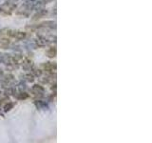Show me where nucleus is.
Instances as JSON below:
<instances>
[{"instance_id": "obj_4", "label": "nucleus", "mask_w": 152, "mask_h": 143, "mask_svg": "<svg viewBox=\"0 0 152 143\" xmlns=\"http://www.w3.org/2000/svg\"><path fill=\"white\" fill-rule=\"evenodd\" d=\"M33 91H34L36 94H43L44 93V88L41 87V86H39V85H34Z\"/></svg>"}, {"instance_id": "obj_2", "label": "nucleus", "mask_w": 152, "mask_h": 143, "mask_svg": "<svg viewBox=\"0 0 152 143\" xmlns=\"http://www.w3.org/2000/svg\"><path fill=\"white\" fill-rule=\"evenodd\" d=\"M42 67L44 68V70L46 72H48V73H51L53 74L55 73V70H56V65L51 63V62H47L46 64H43Z\"/></svg>"}, {"instance_id": "obj_5", "label": "nucleus", "mask_w": 152, "mask_h": 143, "mask_svg": "<svg viewBox=\"0 0 152 143\" xmlns=\"http://www.w3.org/2000/svg\"><path fill=\"white\" fill-rule=\"evenodd\" d=\"M12 107H13V104H12V103L9 104V105L7 104L6 106H5V111H6V112H7V111H10V110H11V108H12Z\"/></svg>"}, {"instance_id": "obj_3", "label": "nucleus", "mask_w": 152, "mask_h": 143, "mask_svg": "<svg viewBox=\"0 0 152 143\" xmlns=\"http://www.w3.org/2000/svg\"><path fill=\"white\" fill-rule=\"evenodd\" d=\"M56 55V49L55 48H50L47 51V56L50 57V58H53Z\"/></svg>"}, {"instance_id": "obj_1", "label": "nucleus", "mask_w": 152, "mask_h": 143, "mask_svg": "<svg viewBox=\"0 0 152 143\" xmlns=\"http://www.w3.org/2000/svg\"><path fill=\"white\" fill-rule=\"evenodd\" d=\"M14 6H12V4H4L0 7V13L3 15H11Z\"/></svg>"}]
</instances>
